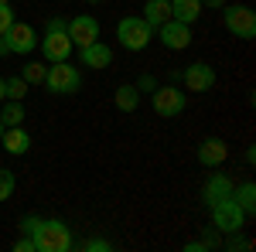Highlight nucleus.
Returning a JSON list of instances; mask_svg holds the SVG:
<instances>
[{
    "mask_svg": "<svg viewBox=\"0 0 256 252\" xmlns=\"http://www.w3.org/2000/svg\"><path fill=\"white\" fill-rule=\"evenodd\" d=\"M79 65L102 72V68H110V65H113V48H110L106 41H92V44L79 48Z\"/></svg>",
    "mask_w": 256,
    "mask_h": 252,
    "instance_id": "ddd939ff",
    "label": "nucleus"
},
{
    "mask_svg": "<svg viewBox=\"0 0 256 252\" xmlns=\"http://www.w3.org/2000/svg\"><path fill=\"white\" fill-rule=\"evenodd\" d=\"M222 24L239 41L256 38V14H253V7H246V3H226L222 7Z\"/></svg>",
    "mask_w": 256,
    "mask_h": 252,
    "instance_id": "39448f33",
    "label": "nucleus"
},
{
    "mask_svg": "<svg viewBox=\"0 0 256 252\" xmlns=\"http://www.w3.org/2000/svg\"><path fill=\"white\" fill-rule=\"evenodd\" d=\"M178 78L184 82L188 92H212V85H216V68H212L208 61H192V65H184V72Z\"/></svg>",
    "mask_w": 256,
    "mask_h": 252,
    "instance_id": "1a4fd4ad",
    "label": "nucleus"
},
{
    "mask_svg": "<svg viewBox=\"0 0 256 252\" xmlns=\"http://www.w3.org/2000/svg\"><path fill=\"white\" fill-rule=\"evenodd\" d=\"M38 222H41L38 215H24V218H20V225H18V232L20 235H31L34 229H38Z\"/></svg>",
    "mask_w": 256,
    "mask_h": 252,
    "instance_id": "bb28decb",
    "label": "nucleus"
},
{
    "mask_svg": "<svg viewBox=\"0 0 256 252\" xmlns=\"http://www.w3.org/2000/svg\"><path fill=\"white\" fill-rule=\"evenodd\" d=\"M184 252H208V249H205V242H202V239H195V242H188V246H184Z\"/></svg>",
    "mask_w": 256,
    "mask_h": 252,
    "instance_id": "7c9ffc66",
    "label": "nucleus"
},
{
    "mask_svg": "<svg viewBox=\"0 0 256 252\" xmlns=\"http://www.w3.org/2000/svg\"><path fill=\"white\" fill-rule=\"evenodd\" d=\"M222 246H226L229 252H246V249H253V242H250L242 232H229V239H226Z\"/></svg>",
    "mask_w": 256,
    "mask_h": 252,
    "instance_id": "5701e85b",
    "label": "nucleus"
},
{
    "mask_svg": "<svg viewBox=\"0 0 256 252\" xmlns=\"http://www.w3.org/2000/svg\"><path fill=\"white\" fill-rule=\"evenodd\" d=\"M14 191H18V177H14V171L0 167V201H10Z\"/></svg>",
    "mask_w": 256,
    "mask_h": 252,
    "instance_id": "4be33fe9",
    "label": "nucleus"
},
{
    "mask_svg": "<svg viewBox=\"0 0 256 252\" xmlns=\"http://www.w3.org/2000/svg\"><path fill=\"white\" fill-rule=\"evenodd\" d=\"M226 157H229V147H226L222 136H208V140L198 143V164L202 167H222Z\"/></svg>",
    "mask_w": 256,
    "mask_h": 252,
    "instance_id": "4468645a",
    "label": "nucleus"
},
{
    "mask_svg": "<svg viewBox=\"0 0 256 252\" xmlns=\"http://www.w3.org/2000/svg\"><path fill=\"white\" fill-rule=\"evenodd\" d=\"M150 38H154V27H150L144 17L126 14V17L116 20V41H120V48H126V51H144V48L150 44Z\"/></svg>",
    "mask_w": 256,
    "mask_h": 252,
    "instance_id": "20e7f679",
    "label": "nucleus"
},
{
    "mask_svg": "<svg viewBox=\"0 0 256 252\" xmlns=\"http://www.w3.org/2000/svg\"><path fill=\"white\" fill-rule=\"evenodd\" d=\"M0 3H10V0H0Z\"/></svg>",
    "mask_w": 256,
    "mask_h": 252,
    "instance_id": "c9c22d12",
    "label": "nucleus"
},
{
    "mask_svg": "<svg viewBox=\"0 0 256 252\" xmlns=\"http://www.w3.org/2000/svg\"><path fill=\"white\" fill-rule=\"evenodd\" d=\"M202 7H212V10H222V7H226V0H202Z\"/></svg>",
    "mask_w": 256,
    "mask_h": 252,
    "instance_id": "2f4dec72",
    "label": "nucleus"
},
{
    "mask_svg": "<svg viewBox=\"0 0 256 252\" xmlns=\"http://www.w3.org/2000/svg\"><path fill=\"white\" fill-rule=\"evenodd\" d=\"M232 188H236V181L229 174H208V181L202 184V201H205V208H212L216 201L232 198Z\"/></svg>",
    "mask_w": 256,
    "mask_h": 252,
    "instance_id": "f8f14e48",
    "label": "nucleus"
},
{
    "mask_svg": "<svg viewBox=\"0 0 256 252\" xmlns=\"http://www.w3.org/2000/svg\"><path fill=\"white\" fill-rule=\"evenodd\" d=\"M0 123L4 126H20L24 123V106H20L18 99H4L0 102Z\"/></svg>",
    "mask_w": 256,
    "mask_h": 252,
    "instance_id": "aec40b11",
    "label": "nucleus"
},
{
    "mask_svg": "<svg viewBox=\"0 0 256 252\" xmlns=\"http://www.w3.org/2000/svg\"><path fill=\"white\" fill-rule=\"evenodd\" d=\"M140 17H144L147 24H150V27H154V31H158L164 20H171V3H168V0H147Z\"/></svg>",
    "mask_w": 256,
    "mask_h": 252,
    "instance_id": "f3484780",
    "label": "nucleus"
},
{
    "mask_svg": "<svg viewBox=\"0 0 256 252\" xmlns=\"http://www.w3.org/2000/svg\"><path fill=\"white\" fill-rule=\"evenodd\" d=\"M7 99V78H0V102Z\"/></svg>",
    "mask_w": 256,
    "mask_h": 252,
    "instance_id": "473e14b6",
    "label": "nucleus"
},
{
    "mask_svg": "<svg viewBox=\"0 0 256 252\" xmlns=\"http://www.w3.org/2000/svg\"><path fill=\"white\" fill-rule=\"evenodd\" d=\"M28 96V82H24V78L20 75H14V78H7V99H24Z\"/></svg>",
    "mask_w": 256,
    "mask_h": 252,
    "instance_id": "b1692460",
    "label": "nucleus"
},
{
    "mask_svg": "<svg viewBox=\"0 0 256 252\" xmlns=\"http://www.w3.org/2000/svg\"><path fill=\"white\" fill-rule=\"evenodd\" d=\"M44 72H48L44 61H28V65L20 68V78H24L28 85H41V82H44Z\"/></svg>",
    "mask_w": 256,
    "mask_h": 252,
    "instance_id": "412c9836",
    "label": "nucleus"
},
{
    "mask_svg": "<svg viewBox=\"0 0 256 252\" xmlns=\"http://www.w3.org/2000/svg\"><path fill=\"white\" fill-rule=\"evenodd\" d=\"M113 102H116L120 113H134V109L140 106V89L130 85V82H123V85L116 89V96H113Z\"/></svg>",
    "mask_w": 256,
    "mask_h": 252,
    "instance_id": "6ab92c4d",
    "label": "nucleus"
},
{
    "mask_svg": "<svg viewBox=\"0 0 256 252\" xmlns=\"http://www.w3.org/2000/svg\"><path fill=\"white\" fill-rule=\"evenodd\" d=\"M10 24H14V7H10V3H0V34H4Z\"/></svg>",
    "mask_w": 256,
    "mask_h": 252,
    "instance_id": "a878e982",
    "label": "nucleus"
},
{
    "mask_svg": "<svg viewBox=\"0 0 256 252\" xmlns=\"http://www.w3.org/2000/svg\"><path fill=\"white\" fill-rule=\"evenodd\" d=\"M86 3H99V0H86Z\"/></svg>",
    "mask_w": 256,
    "mask_h": 252,
    "instance_id": "f704fd0d",
    "label": "nucleus"
},
{
    "mask_svg": "<svg viewBox=\"0 0 256 252\" xmlns=\"http://www.w3.org/2000/svg\"><path fill=\"white\" fill-rule=\"evenodd\" d=\"M202 242H205V249H218V246H222L216 229H205V232H202Z\"/></svg>",
    "mask_w": 256,
    "mask_h": 252,
    "instance_id": "cd10ccee",
    "label": "nucleus"
},
{
    "mask_svg": "<svg viewBox=\"0 0 256 252\" xmlns=\"http://www.w3.org/2000/svg\"><path fill=\"white\" fill-rule=\"evenodd\" d=\"M82 249L86 252H110L113 242H106V239H89V242H82Z\"/></svg>",
    "mask_w": 256,
    "mask_h": 252,
    "instance_id": "393cba45",
    "label": "nucleus"
},
{
    "mask_svg": "<svg viewBox=\"0 0 256 252\" xmlns=\"http://www.w3.org/2000/svg\"><path fill=\"white\" fill-rule=\"evenodd\" d=\"M158 38L164 48L171 51H184L192 44V24H181V20H164L158 27Z\"/></svg>",
    "mask_w": 256,
    "mask_h": 252,
    "instance_id": "9b49d317",
    "label": "nucleus"
},
{
    "mask_svg": "<svg viewBox=\"0 0 256 252\" xmlns=\"http://www.w3.org/2000/svg\"><path fill=\"white\" fill-rule=\"evenodd\" d=\"M65 31L72 38V48H86V44L99 41V20L92 14H76L72 20H65Z\"/></svg>",
    "mask_w": 256,
    "mask_h": 252,
    "instance_id": "9d476101",
    "label": "nucleus"
},
{
    "mask_svg": "<svg viewBox=\"0 0 256 252\" xmlns=\"http://www.w3.org/2000/svg\"><path fill=\"white\" fill-rule=\"evenodd\" d=\"M212 229H216L218 235H229V232H242L246 229V212L236 205V198H226V201H216L212 208Z\"/></svg>",
    "mask_w": 256,
    "mask_h": 252,
    "instance_id": "423d86ee",
    "label": "nucleus"
},
{
    "mask_svg": "<svg viewBox=\"0 0 256 252\" xmlns=\"http://www.w3.org/2000/svg\"><path fill=\"white\" fill-rule=\"evenodd\" d=\"M14 252H34V239L31 235H20L18 242H14Z\"/></svg>",
    "mask_w": 256,
    "mask_h": 252,
    "instance_id": "c85d7f7f",
    "label": "nucleus"
},
{
    "mask_svg": "<svg viewBox=\"0 0 256 252\" xmlns=\"http://www.w3.org/2000/svg\"><path fill=\"white\" fill-rule=\"evenodd\" d=\"M41 85H44L52 96H76L82 89V72L76 65H68V61H52Z\"/></svg>",
    "mask_w": 256,
    "mask_h": 252,
    "instance_id": "7ed1b4c3",
    "label": "nucleus"
},
{
    "mask_svg": "<svg viewBox=\"0 0 256 252\" xmlns=\"http://www.w3.org/2000/svg\"><path fill=\"white\" fill-rule=\"evenodd\" d=\"M38 48H41V55H44L48 65H52V61H68L72 58V38H68V31H65V17L48 20L44 38H38Z\"/></svg>",
    "mask_w": 256,
    "mask_h": 252,
    "instance_id": "f03ea898",
    "label": "nucleus"
},
{
    "mask_svg": "<svg viewBox=\"0 0 256 252\" xmlns=\"http://www.w3.org/2000/svg\"><path fill=\"white\" fill-rule=\"evenodd\" d=\"M168 3H171V20L195 24L202 17V0H168Z\"/></svg>",
    "mask_w": 256,
    "mask_h": 252,
    "instance_id": "dca6fc26",
    "label": "nucleus"
},
{
    "mask_svg": "<svg viewBox=\"0 0 256 252\" xmlns=\"http://www.w3.org/2000/svg\"><path fill=\"white\" fill-rule=\"evenodd\" d=\"M150 96H154V113L164 116V119L181 116V113H184V106H188V96H184L178 85H158Z\"/></svg>",
    "mask_w": 256,
    "mask_h": 252,
    "instance_id": "6e6552de",
    "label": "nucleus"
},
{
    "mask_svg": "<svg viewBox=\"0 0 256 252\" xmlns=\"http://www.w3.org/2000/svg\"><path fill=\"white\" fill-rule=\"evenodd\" d=\"M232 198H236V205L246 212V218H253L256 215V184L253 181H242L232 188Z\"/></svg>",
    "mask_w": 256,
    "mask_h": 252,
    "instance_id": "a211bd4d",
    "label": "nucleus"
},
{
    "mask_svg": "<svg viewBox=\"0 0 256 252\" xmlns=\"http://www.w3.org/2000/svg\"><path fill=\"white\" fill-rule=\"evenodd\" d=\"M137 89H140V92H154V89H158V78H154V75H140Z\"/></svg>",
    "mask_w": 256,
    "mask_h": 252,
    "instance_id": "c756f323",
    "label": "nucleus"
},
{
    "mask_svg": "<svg viewBox=\"0 0 256 252\" xmlns=\"http://www.w3.org/2000/svg\"><path fill=\"white\" fill-rule=\"evenodd\" d=\"M0 38H4V44H7L10 55H31V51L38 48V31H34L31 24H24V20H14Z\"/></svg>",
    "mask_w": 256,
    "mask_h": 252,
    "instance_id": "0eeeda50",
    "label": "nucleus"
},
{
    "mask_svg": "<svg viewBox=\"0 0 256 252\" xmlns=\"http://www.w3.org/2000/svg\"><path fill=\"white\" fill-rule=\"evenodd\" d=\"M0 143H4V150L10 157H24L31 150V133H28L24 126H7L4 136H0Z\"/></svg>",
    "mask_w": 256,
    "mask_h": 252,
    "instance_id": "2eb2a0df",
    "label": "nucleus"
},
{
    "mask_svg": "<svg viewBox=\"0 0 256 252\" xmlns=\"http://www.w3.org/2000/svg\"><path fill=\"white\" fill-rule=\"evenodd\" d=\"M34 239V252H72L76 249V235L72 225L62 218H41L38 229L31 232Z\"/></svg>",
    "mask_w": 256,
    "mask_h": 252,
    "instance_id": "f257e3e1",
    "label": "nucleus"
},
{
    "mask_svg": "<svg viewBox=\"0 0 256 252\" xmlns=\"http://www.w3.org/2000/svg\"><path fill=\"white\" fill-rule=\"evenodd\" d=\"M4 130H7V126H4V123H0V136H4Z\"/></svg>",
    "mask_w": 256,
    "mask_h": 252,
    "instance_id": "72a5a7b5",
    "label": "nucleus"
}]
</instances>
